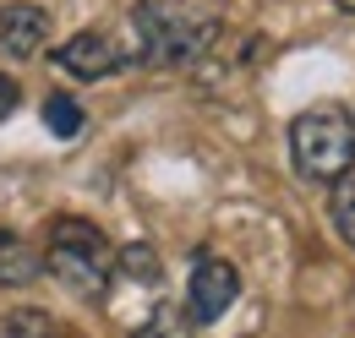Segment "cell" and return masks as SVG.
Segmentation results:
<instances>
[{"mask_svg": "<svg viewBox=\"0 0 355 338\" xmlns=\"http://www.w3.org/2000/svg\"><path fill=\"white\" fill-rule=\"evenodd\" d=\"M235 295H241V273L224 256H214V251L191 256V278H186V317H191V328H214L235 305Z\"/></svg>", "mask_w": 355, "mask_h": 338, "instance_id": "4", "label": "cell"}, {"mask_svg": "<svg viewBox=\"0 0 355 338\" xmlns=\"http://www.w3.org/2000/svg\"><path fill=\"white\" fill-rule=\"evenodd\" d=\"M328 218H334L339 240H345V246H355V175H345V180L334 186V202H328Z\"/></svg>", "mask_w": 355, "mask_h": 338, "instance_id": "9", "label": "cell"}, {"mask_svg": "<svg viewBox=\"0 0 355 338\" xmlns=\"http://www.w3.org/2000/svg\"><path fill=\"white\" fill-rule=\"evenodd\" d=\"M132 60H137V49L121 44L115 33H104V28H83V33H71V39L55 49V66L66 77H77V82H104V77H115Z\"/></svg>", "mask_w": 355, "mask_h": 338, "instance_id": "5", "label": "cell"}, {"mask_svg": "<svg viewBox=\"0 0 355 338\" xmlns=\"http://www.w3.org/2000/svg\"><path fill=\"white\" fill-rule=\"evenodd\" d=\"M49 44V11L33 0H11L0 6V49L17 55V60H33Z\"/></svg>", "mask_w": 355, "mask_h": 338, "instance_id": "6", "label": "cell"}, {"mask_svg": "<svg viewBox=\"0 0 355 338\" xmlns=\"http://www.w3.org/2000/svg\"><path fill=\"white\" fill-rule=\"evenodd\" d=\"M44 126H49V136L71 142V136H83L88 115H83V104H77L71 93H49V98H44Z\"/></svg>", "mask_w": 355, "mask_h": 338, "instance_id": "8", "label": "cell"}, {"mask_svg": "<svg viewBox=\"0 0 355 338\" xmlns=\"http://www.w3.org/2000/svg\"><path fill=\"white\" fill-rule=\"evenodd\" d=\"M290 164L311 186H339L355 175V121L345 104H311L290 121Z\"/></svg>", "mask_w": 355, "mask_h": 338, "instance_id": "2", "label": "cell"}, {"mask_svg": "<svg viewBox=\"0 0 355 338\" xmlns=\"http://www.w3.org/2000/svg\"><path fill=\"white\" fill-rule=\"evenodd\" d=\"M44 273V256L33 251L17 229H0V290H28Z\"/></svg>", "mask_w": 355, "mask_h": 338, "instance_id": "7", "label": "cell"}, {"mask_svg": "<svg viewBox=\"0 0 355 338\" xmlns=\"http://www.w3.org/2000/svg\"><path fill=\"white\" fill-rule=\"evenodd\" d=\"M22 104V87H17V77H6L0 71V121H11V109Z\"/></svg>", "mask_w": 355, "mask_h": 338, "instance_id": "10", "label": "cell"}, {"mask_svg": "<svg viewBox=\"0 0 355 338\" xmlns=\"http://www.w3.org/2000/svg\"><path fill=\"white\" fill-rule=\"evenodd\" d=\"M334 6H339V11H350V17H355V0H334Z\"/></svg>", "mask_w": 355, "mask_h": 338, "instance_id": "11", "label": "cell"}, {"mask_svg": "<svg viewBox=\"0 0 355 338\" xmlns=\"http://www.w3.org/2000/svg\"><path fill=\"white\" fill-rule=\"evenodd\" d=\"M132 33H137V60L142 66H191L214 44V17L180 6V0H137L132 6Z\"/></svg>", "mask_w": 355, "mask_h": 338, "instance_id": "3", "label": "cell"}, {"mask_svg": "<svg viewBox=\"0 0 355 338\" xmlns=\"http://www.w3.org/2000/svg\"><path fill=\"white\" fill-rule=\"evenodd\" d=\"M115 262H121V251L110 246V235H104L98 224H88V218H55V224H49L44 273L60 290H71V295H83V300L110 295Z\"/></svg>", "mask_w": 355, "mask_h": 338, "instance_id": "1", "label": "cell"}]
</instances>
